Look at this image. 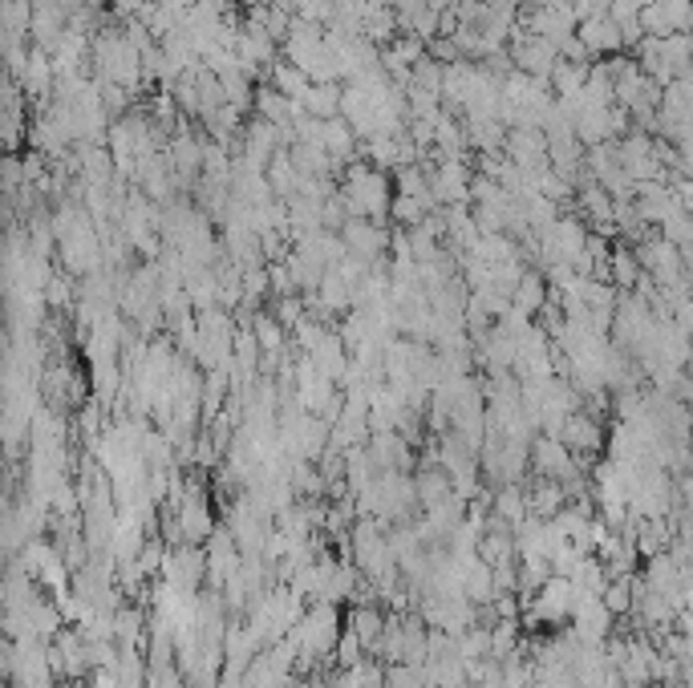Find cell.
I'll use <instances>...</instances> for the list:
<instances>
[{"instance_id": "6da1fadb", "label": "cell", "mask_w": 693, "mask_h": 688, "mask_svg": "<svg viewBox=\"0 0 693 688\" xmlns=\"http://www.w3.org/2000/svg\"><path fill=\"white\" fill-rule=\"evenodd\" d=\"M340 203L349 219H373L381 223L390 215L393 199H390V171H378L373 163L357 159L354 166H345V183H340Z\"/></svg>"}, {"instance_id": "7a4b0ae2", "label": "cell", "mask_w": 693, "mask_h": 688, "mask_svg": "<svg viewBox=\"0 0 693 688\" xmlns=\"http://www.w3.org/2000/svg\"><path fill=\"white\" fill-rule=\"evenodd\" d=\"M292 644L301 652L304 664L313 660H325L328 652H337V640H340V615L333 603H313L308 612L301 615V624L292 627Z\"/></svg>"}, {"instance_id": "3957f363", "label": "cell", "mask_w": 693, "mask_h": 688, "mask_svg": "<svg viewBox=\"0 0 693 688\" xmlns=\"http://www.w3.org/2000/svg\"><path fill=\"white\" fill-rule=\"evenodd\" d=\"M507 53H511V62H516L519 74L535 77V81H552L555 65H560V50H555L552 41L535 37V33H528V29H523V33L516 29V37H511Z\"/></svg>"}, {"instance_id": "277c9868", "label": "cell", "mask_w": 693, "mask_h": 688, "mask_svg": "<svg viewBox=\"0 0 693 688\" xmlns=\"http://www.w3.org/2000/svg\"><path fill=\"white\" fill-rule=\"evenodd\" d=\"M523 29L535 33V37H543V41H552L555 50H560L564 41L576 37L581 17H576V9H572V0H552V4H543V9H531V17L523 21Z\"/></svg>"}, {"instance_id": "5b68a950", "label": "cell", "mask_w": 693, "mask_h": 688, "mask_svg": "<svg viewBox=\"0 0 693 688\" xmlns=\"http://www.w3.org/2000/svg\"><path fill=\"white\" fill-rule=\"evenodd\" d=\"M470 183H475V166L467 159H442L434 171H430V190L438 207H458V203H470Z\"/></svg>"}, {"instance_id": "8992f818", "label": "cell", "mask_w": 693, "mask_h": 688, "mask_svg": "<svg viewBox=\"0 0 693 688\" xmlns=\"http://www.w3.org/2000/svg\"><path fill=\"white\" fill-rule=\"evenodd\" d=\"M531 470H535L540 478L567 482V478L581 474V462H576V454L567 450L560 438H552V434H540V438L531 441Z\"/></svg>"}, {"instance_id": "52a82bcc", "label": "cell", "mask_w": 693, "mask_h": 688, "mask_svg": "<svg viewBox=\"0 0 693 688\" xmlns=\"http://www.w3.org/2000/svg\"><path fill=\"white\" fill-rule=\"evenodd\" d=\"M641 25L649 37H681L693 29V0H653L641 13Z\"/></svg>"}, {"instance_id": "ba28073f", "label": "cell", "mask_w": 693, "mask_h": 688, "mask_svg": "<svg viewBox=\"0 0 693 688\" xmlns=\"http://www.w3.org/2000/svg\"><path fill=\"white\" fill-rule=\"evenodd\" d=\"M560 441H564V446L576 454V458H596V454L605 450V441H608L605 422H600L596 413H588V409H576L564 422V429H560Z\"/></svg>"}, {"instance_id": "9c48e42d", "label": "cell", "mask_w": 693, "mask_h": 688, "mask_svg": "<svg viewBox=\"0 0 693 688\" xmlns=\"http://www.w3.org/2000/svg\"><path fill=\"white\" fill-rule=\"evenodd\" d=\"M340 239H345L349 255H357V260H366V263L386 260V248L393 243L390 231L381 223H373V219H349V223L340 227Z\"/></svg>"}, {"instance_id": "30bf717a", "label": "cell", "mask_w": 693, "mask_h": 688, "mask_svg": "<svg viewBox=\"0 0 693 688\" xmlns=\"http://www.w3.org/2000/svg\"><path fill=\"white\" fill-rule=\"evenodd\" d=\"M507 159L528 178H535L540 171L552 166L548 163V134H543V130H523V125L511 130V134H507ZM531 187H535V183H531Z\"/></svg>"}, {"instance_id": "8fae6325", "label": "cell", "mask_w": 693, "mask_h": 688, "mask_svg": "<svg viewBox=\"0 0 693 688\" xmlns=\"http://www.w3.org/2000/svg\"><path fill=\"white\" fill-rule=\"evenodd\" d=\"M203 571H207V550H195V543L175 547L163 564V579L178 591H199Z\"/></svg>"}, {"instance_id": "7c38bea8", "label": "cell", "mask_w": 693, "mask_h": 688, "mask_svg": "<svg viewBox=\"0 0 693 688\" xmlns=\"http://www.w3.org/2000/svg\"><path fill=\"white\" fill-rule=\"evenodd\" d=\"M252 110H256V118H264V122L280 125V130H292V125L304 118L301 101H292L289 94H280L277 86H260V89H256Z\"/></svg>"}, {"instance_id": "4fadbf2b", "label": "cell", "mask_w": 693, "mask_h": 688, "mask_svg": "<svg viewBox=\"0 0 693 688\" xmlns=\"http://www.w3.org/2000/svg\"><path fill=\"white\" fill-rule=\"evenodd\" d=\"M576 37L588 45V53H605V57H613V53L625 50V33H620V25L613 21V13H596L588 17V21H581V29H576Z\"/></svg>"}, {"instance_id": "5bb4252c", "label": "cell", "mask_w": 693, "mask_h": 688, "mask_svg": "<svg viewBox=\"0 0 693 688\" xmlns=\"http://www.w3.org/2000/svg\"><path fill=\"white\" fill-rule=\"evenodd\" d=\"M301 106H304L308 118H321V122L340 118V106H345V86H340V81H313V89L304 94Z\"/></svg>"}, {"instance_id": "9a60e30c", "label": "cell", "mask_w": 693, "mask_h": 688, "mask_svg": "<svg viewBox=\"0 0 693 688\" xmlns=\"http://www.w3.org/2000/svg\"><path fill=\"white\" fill-rule=\"evenodd\" d=\"M528 506H531V518L552 523L555 514L567 506L564 482H555V478H535V487H531V494H528Z\"/></svg>"}, {"instance_id": "2e32d148", "label": "cell", "mask_w": 693, "mask_h": 688, "mask_svg": "<svg viewBox=\"0 0 693 688\" xmlns=\"http://www.w3.org/2000/svg\"><path fill=\"white\" fill-rule=\"evenodd\" d=\"M369 458L378 462V470H405L410 466V441L393 429V434H373L369 438Z\"/></svg>"}, {"instance_id": "e0dca14e", "label": "cell", "mask_w": 693, "mask_h": 688, "mask_svg": "<svg viewBox=\"0 0 693 688\" xmlns=\"http://www.w3.org/2000/svg\"><path fill=\"white\" fill-rule=\"evenodd\" d=\"M608 280H613L620 292H637V284L645 280V267H641V260H637V248L613 243V263H608Z\"/></svg>"}, {"instance_id": "ac0fdd59", "label": "cell", "mask_w": 693, "mask_h": 688, "mask_svg": "<svg viewBox=\"0 0 693 688\" xmlns=\"http://www.w3.org/2000/svg\"><path fill=\"white\" fill-rule=\"evenodd\" d=\"M386 624H390V620H386L373 603H357L354 612H349V632H357V640H361L369 652H378L381 636H386Z\"/></svg>"}, {"instance_id": "d6986e66", "label": "cell", "mask_w": 693, "mask_h": 688, "mask_svg": "<svg viewBox=\"0 0 693 688\" xmlns=\"http://www.w3.org/2000/svg\"><path fill=\"white\" fill-rule=\"evenodd\" d=\"M555 301V292L548 288V280H543V272H528L523 280H519V288H516V308L519 313H528V316H535V313H543L548 304Z\"/></svg>"}, {"instance_id": "ffe728a7", "label": "cell", "mask_w": 693, "mask_h": 688, "mask_svg": "<svg viewBox=\"0 0 693 688\" xmlns=\"http://www.w3.org/2000/svg\"><path fill=\"white\" fill-rule=\"evenodd\" d=\"M414 487H418V502H422V506L430 511L434 502L451 499V494H454V478L446 474L442 466H426V470H418Z\"/></svg>"}, {"instance_id": "44dd1931", "label": "cell", "mask_w": 693, "mask_h": 688, "mask_svg": "<svg viewBox=\"0 0 693 688\" xmlns=\"http://www.w3.org/2000/svg\"><path fill=\"white\" fill-rule=\"evenodd\" d=\"M268 86H277L280 94H289L292 101H304V94L313 89V77L304 74V69H296L292 62H277L268 69Z\"/></svg>"}, {"instance_id": "7402d4cb", "label": "cell", "mask_w": 693, "mask_h": 688, "mask_svg": "<svg viewBox=\"0 0 693 688\" xmlns=\"http://www.w3.org/2000/svg\"><path fill=\"white\" fill-rule=\"evenodd\" d=\"M491 506H495V514L503 518V523H511V526H519L523 518H531V506H528V494L519 490V482H511V487H499L491 494Z\"/></svg>"}, {"instance_id": "603a6c76", "label": "cell", "mask_w": 693, "mask_h": 688, "mask_svg": "<svg viewBox=\"0 0 693 688\" xmlns=\"http://www.w3.org/2000/svg\"><path fill=\"white\" fill-rule=\"evenodd\" d=\"M588 77H593V65L588 62H567V57H560V65H555V74H552L555 98L581 94V89L588 86Z\"/></svg>"}, {"instance_id": "cb8c5ba5", "label": "cell", "mask_w": 693, "mask_h": 688, "mask_svg": "<svg viewBox=\"0 0 693 688\" xmlns=\"http://www.w3.org/2000/svg\"><path fill=\"white\" fill-rule=\"evenodd\" d=\"M252 332H256V340H260V349H264L268 357H280L284 345H289V328L280 325L277 316H256Z\"/></svg>"}, {"instance_id": "d4e9b609", "label": "cell", "mask_w": 693, "mask_h": 688, "mask_svg": "<svg viewBox=\"0 0 693 688\" xmlns=\"http://www.w3.org/2000/svg\"><path fill=\"white\" fill-rule=\"evenodd\" d=\"M657 231H661V239H669L673 248L693 251V211H685V207H678V211L669 215V219L657 227Z\"/></svg>"}, {"instance_id": "484cf974", "label": "cell", "mask_w": 693, "mask_h": 688, "mask_svg": "<svg viewBox=\"0 0 693 688\" xmlns=\"http://www.w3.org/2000/svg\"><path fill=\"white\" fill-rule=\"evenodd\" d=\"M519 652V624L516 620H499L491 627V656L495 660H511Z\"/></svg>"}, {"instance_id": "4316f807", "label": "cell", "mask_w": 693, "mask_h": 688, "mask_svg": "<svg viewBox=\"0 0 693 688\" xmlns=\"http://www.w3.org/2000/svg\"><path fill=\"white\" fill-rule=\"evenodd\" d=\"M4 138H9V146H17V138H21V94H17V81H9V89H4Z\"/></svg>"}, {"instance_id": "83f0119b", "label": "cell", "mask_w": 693, "mask_h": 688, "mask_svg": "<svg viewBox=\"0 0 693 688\" xmlns=\"http://www.w3.org/2000/svg\"><path fill=\"white\" fill-rule=\"evenodd\" d=\"M325 337H328V328L321 325V320H308V316H304L301 325L292 328V340H296V345H301L304 352H313Z\"/></svg>"}, {"instance_id": "f1b7e54d", "label": "cell", "mask_w": 693, "mask_h": 688, "mask_svg": "<svg viewBox=\"0 0 693 688\" xmlns=\"http://www.w3.org/2000/svg\"><path fill=\"white\" fill-rule=\"evenodd\" d=\"M277 320L284 328H296L304 320V304L296 301V296H280V304H277Z\"/></svg>"}, {"instance_id": "f546056e", "label": "cell", "mask_w": 693, "mask_h": 688, "mask_svg": "<svg viewBox=\"0 0 693 688\" xmlns=\"http://www.w3.org/2000/svg\"><path fill=\"white\" fill-rule=\"evenodd\" d=\"M45 301L57 308V304H69L74 301V280H65V275H53L50 288H45Z\"/></svg>"}, {"instance_id": "4dcf8cb0", "label": "cell", "mask_w": 693, "mask_h": 688, "mask_svg": "<svg viewBox=\"0 0 693 688\" xmlns=\"http://www.w3.org/2000/svg\"><path fill=\"white\" fill-rule=\"evenodd\" d=\"M113 4V13L122 17V21H134V17L147 13V0H110Z\"/></svg>"}, {"instance_id": "1f68e13d", "label": "cell", "mask_w": 693, "mask_h": 688, "mask_svg": "<svg viewBox=\"0 0 693 688\" xmlns=\"http://www.w3.org/2000/svg\"><path fill=\"white\" fill-rule=\"evenodd\" d=\"M673 320H678V325L693 337V296H685V301H681L678 308H673Z\"/></svg>"}, {"instance_id": "d6a6232c", "label": "cell", "mask_w": 693, "mask_h": 688, "mask_svg": "<svg viewBox=\"0 0 693 688\" xmlns=\"http://www.w3.org/2000/svg\"><path fill=\"white\" fill-rule=\"evenodd\" d=\"M685 373L693 376V345H690V357H685Z\"/></svg>"}, {"instance_id": "836d02e7", "label": "cell", "mask_w": 693, "mask_h": 688, "mask_svg": "<svg viewBox=\"0 0 693 688\" xmlns=\"http://www.w3.org/2000/svg\"><path fill=\"white\" fill-rule=\"evenodd\" d=\"M685 37H690V45H693V29H690V33H685Z\"/></svg>"}]
</instances>
